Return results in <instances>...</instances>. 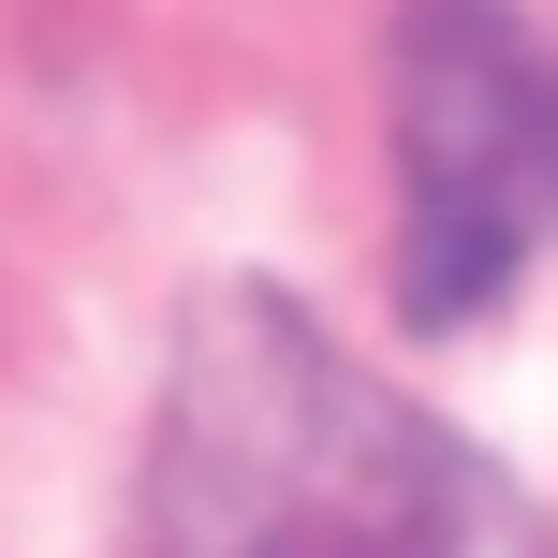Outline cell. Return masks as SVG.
I'll list each match as a JSON object with an SVG mask.
<instances>
[{"label": "cell", "instance_id": "cell-1", "mask_svg": "<svg viewBox=\"0 0 558 558\" xmlns=\"http://www.w3.org/2000/svg\"><path fill=\"white\" fill-rule=\"evenodd\" d=\"M147 558H558V530L308 308L221 294L147 441Z\"/></svg>", "mask_w": 558, "mask_h": 558}, {"label": "cell", "instance_id": "cell-2", "mask_svg": "<svg viewBox=\"0 0 558 558\" xmlns=\"http://www.w3.org/2000/svg\"><path fill=\"white\" fill-rule=\"evenodd\" d=\"M397 133V308L471 324L558 251V45L514 0H412L383 45Z\"/></svg>", "mask_w": 558, "mask_h": 558}]
</instances>
